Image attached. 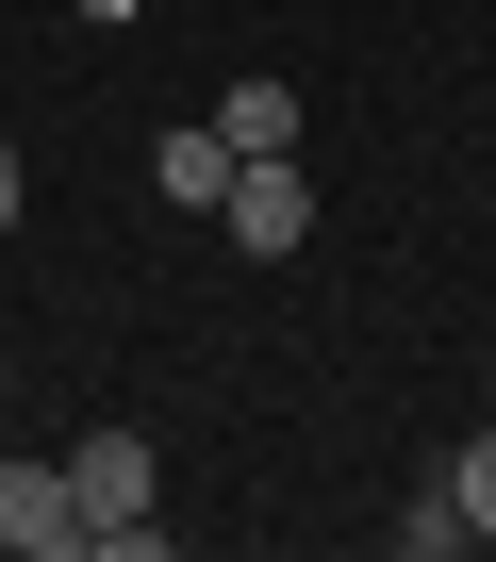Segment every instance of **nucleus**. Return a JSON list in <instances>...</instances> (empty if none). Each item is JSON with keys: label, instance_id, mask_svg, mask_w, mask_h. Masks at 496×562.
Instances as JSON below:
<instances>
[{"label": "nucleus", "instance_id": "nucleus-1", "mask_svg": "<svg viewBox=\"0 0 496 562\" xmlns=\"http://www.w3.org/2000/svg\"><path fill=\"white\" fill-rule=\"evenodd\" d=\"M67 496H83V562H100L116 529H149V496H166L149 430H83V447H67Z\"/></svg>", "mask_w": 496, "mask_h": 562}, {"label": "nucleus", "instance_id": "nucleus-2", "mask_svg": "<svg viewBox=\"0 0 496 562\" xmlns=\"http://www.w3.org/2000/svg\"><path fill=\"white\" fill-rule=\"evenodd\" d=\"M0 562H83V496H67V463H18V447H0Z\"/></svg>", "mask_w": 496, "mask_h": 562}, {"label": "nucleus", "instance_id": "nucleus-3", "mask_svg": "<svg viewBox=\"0 0 496 562\" xmlns=\"http://www.w3.org/2000/svg\"><path fill=\"white\" fill-rule=\"evenodd\" d=\"M215 215H232V248H248V265H282V248H315V182H298V149H266V166H232V199H215Z\"/></svg>", "mask_w": 496, "mask_h": 562}, {"label": "nucleus", "instance_id": "nucleus-4", "mask_svg": "<svg viewBox=\"0 0 496 562\" xmlns=\"http://www.w3.org/2000/svg\"><path fill=\"white\" fill-rule=\"evenodd\" d=\"M149 199H182V215H215V199H232V133H215V116H182V133L149 149Z\"/></svg>", "mask_w": 496, "mask_h": 562}, {"label": "nucleus", "instance_id": "nucleus-5", "mask_svg": "<svg viewBox=\"0 0 496 562\" xmlns=\"http://www.w3.org/2000/svg\"><path fill=\"white\" fill-rule=\"evenodd\" d=\"M215 133H232V166H266V149H298L315 116H298V83H232V100H215Z\"/></svg>", "mask_w": 496, "mask_h": 562}, {"label": "nucleus", "instance_id": "nucleus-6", "mask_svg": "<svg viewBox=\"0 0 496 562\" xmlns=\"http://www.w3.org/2000/svg\"><path fill=\"white\" fill-rule=\"evenodd\" d=\"M463 546H480V513H463V496H447V480H430V496H414V513H397V562H463Z\"/></svg>", "mask_w": 496, "mask_h": 562}, {"label": "nucleus", "instance_id": "nucleus-7", "mask_svg": "<svg viewBox=\"0 0 496 562\" xmlns=\"http://www.w3.org/2000/svg\"><path fill=\"white\" fill-rule=\"evenodd\" d=\"M447 496H463V513H480V546H496V430H480V447L447 463Z\"/></svg>", "mask_w": 496, "mask_h": 562}, {"label": "nucleus", "instance_id": "nucleus-8", "mask_svg": "<svg viewBox=\"0 0 496 562\" xmlns=\"http://www.w3.org/2000/svg\"><path fill=\"white\" fill-rule=\"evenodd\" d=\"M18 199H34V166H18V133H0V232H18Z\"/></svg>", "mask_w": 496, "mask_h": 562}, {"label": "nucleus", "instance_id": "nucleus-9", "mask_svg": "<svg viewBox=\"0 0 496 562\" xmlns=\"http://www.w3.org/2000/svg\"><path fill=\"white\" fill-rule=\"evenodd\" d=\"M83 18H100V34H116V18H133V0H83Z\"/></svg>", "mask_w": 496, "mask_h": 562}]
</instances>
